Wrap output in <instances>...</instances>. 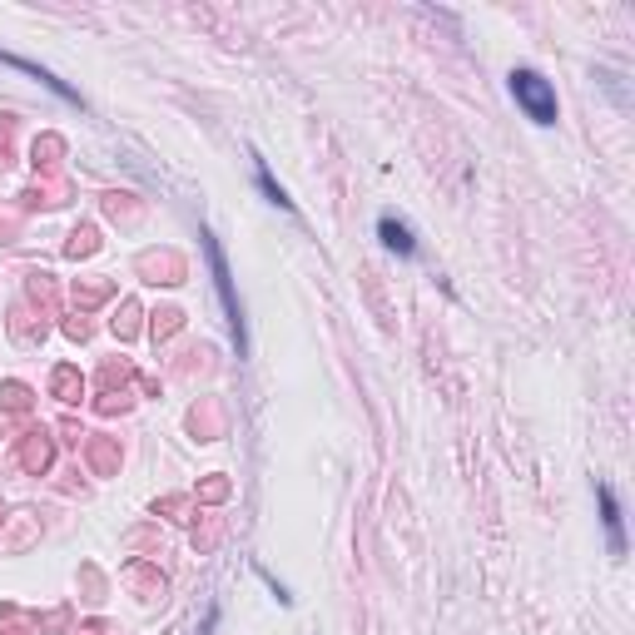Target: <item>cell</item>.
I'll list each match as a JSON object with an SVG mask.
<instances>
[{
	"instance_id": "cell-6",
	"label": "cell",
	"mask_w": 635,
	"mask_h": 635,
	"mask_svg": "<svg viewBox=\"0 0 635 635\" xmlns=\"http://www.w3.org/2000/svg\"><path fill=\"white\" fill-rule=\"evenodd\" d=\"M258 189L268 194V204H278V209H293V199H288V194L278 189V179L268 174V164H258Z\"/></svg>"
},
{
	"instance_id": "cell-4",
	"label": "cell",
	"mask_w": 635,
	"mask_h": 635,
	"mask_svg": "<svg viewBox=\"0 0 635 635\" xmlns=\"http://www.w3.org/2000/svg\"><path fill=\"white\" fill-rule=\"evenodd\" d=\"M378 239L392 249V254H402V258H412L417 254V244H412V229L402 224V219H392V214H382L378 219Z\"/></svg>"
},
{
	"instance_id": "cell-2",
	"label": "cell",
	"mask_w": 635,
	"mask_h": 635,
	"mask_svg": "<svg viewBox=\"0 0 635 635\" xmlns=\"http://www.w3.org/2000/svg\"><path fill=\"white\" fill-rule=\"evenodd\" d=\"M511 95H516V105H521V110H526V120H531V125H556V115H561V110H556V90H551V80H546V75H536V70H526V65H521V70H511Z\"/></svg>"
},
{
	"instance_id": "cell-3",
	"label": "cell",
	"mask_w": 635,
	"mask_h": 635,
	"mask_svg": "<svg viewBox=\"0 0 635 635\" xmlns=\"http://www.w3.org/2000/svg\"><path fill=\"white\" fill-rule=\"evenodd\" d=\"M596 502H601V521H606V531H611V551H616V556H626V516H621V502H616V492H611L606 482H596Z\"/></svg>"
},
{
	"instance_id": "cell-1",
	"label": "cell",
	"mask_w": 635,
	"mask_h": 635,
	"mask_svg": "<svg viewBox=\"0 0 635 635\" xmlns=\"http://www.w3.org/2000/svg\"><path fill=\"white\" fill-rule=\"evenodd\" d=\"M204 239V258H209V273H214V288H219V303H224V318H229V338H234V348H239V358L249 353V333H244V303H239V293H234V273H229V258L219 249V239L214 234H199Z\"/></svg>"
},
{
	"instance_id": "cell-5",
	"label": "cell",
	"mask_w": 635,
	"mask_h": 635,
	"mask_svg": "<svg viewBox=\"0 0 635 635\" xmlns=\"http://www.w3.org/2000/svg\"><path fill=\"white\" fill-rule=\"evenodd\" d=\"M0 65H10V70H25V75H35L40 85H50V90H55L60 100H70V105H80V95H75V90H70L65 80H55L50 70H40V65H30V60H20V55H0Z\"/></svg>"
}]
</instances>
